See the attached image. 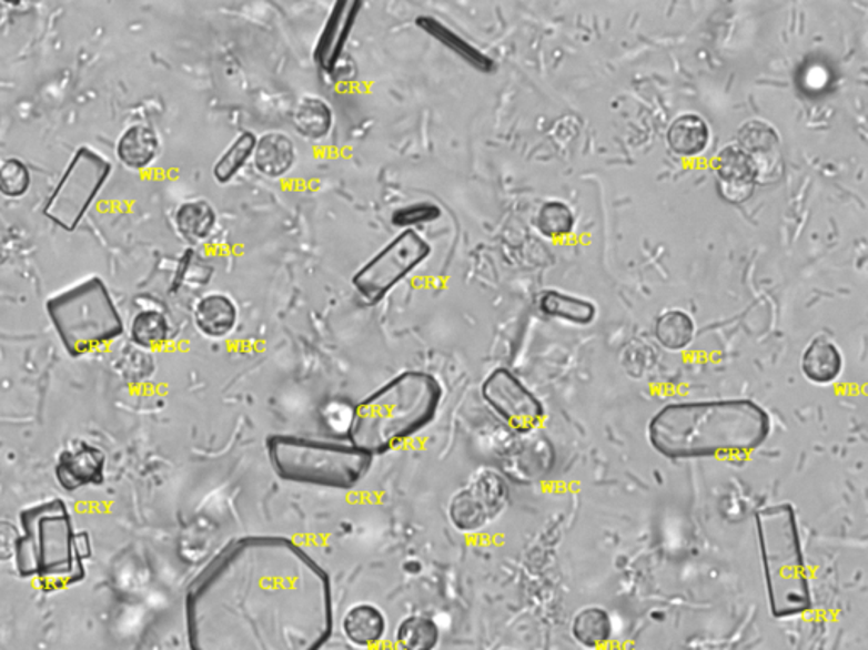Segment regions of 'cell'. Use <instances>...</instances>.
<instances>
[{"mask_svg": "<svg viewBox=\"0 0 868 650\" xmlns=\"http://www.w3.org/2000/svg\"><path fill=\"white\" fill-rule=\"evenodd\" d=\"M192 650H320L333 629L326 569L287 537L230 540L185 598Z\"/></svg>", "mask_w": 868, "mask_h": 650, "instance_id": "1", "label": "cell"}, {"mask_svg": "<svg viewBox=\"0 0 868 650\" xmlns=\"http://www.w3.org/2000/svg\"><path fill=\"white\" fill-rule=\"evenodd\" d=\"M770 433V415L748 398L668 404L646 430L649 446L670 461L748 454L764 446Z\"/></svg>", "mask_w": 868, "mask_h": 650, "instance_id": "2", "label": "cell"}, {"mask_svg": "<svg viewBox=\"0 0 868 650\" xmlns=\"http://www.w3.org/2000/svg\"><path fill=\"white\" fill-rule=\"evenodd\" d=\"M443 388L430 373L406 372L353 408L349 440L372 458L397 449L433 424Z\"/></svg>", "mask_w": 868, "mask_h": 650, "instance_id": "3", "label": "cell"}, {"mask_svg": "<svg viewBox=\"0 0 868 650\" xmlns=\"http://www.w3.org/2000/svg\"><path fill=\"white\" fill-rule=\"evenodd\" d=\"M755 532L771 617L790 619L811 610V588L793 505L775 504L758 508L755 511Z\"/></svg>", "mask_w": 868, "mask_h": 650, "instance_id": "4", "label": "cell"}, {"mask_svg": "<svg viewBox=\"0 0 868 650\" xmlns=\"http://www.w3.org/2000/svg\"><path fill=\"white\" fill-rule=\"evenodd\" d=\"M266 456L279 478L297 485L349 491L369 475L374 458L352 444L273 434L266 437Z\"/></svg>", "mask_w": 868, "mask_h": 650, "instance_id": "5", "label": "cell"}, {"mask_svg": "<svg viewBox=\"0 0 868 650\" xmlns=\"http://www.w3.org/2000/svg\"><path fill=\"white\" fill-rule=\"evenodd\" d=\"M47 311L70 356L94 353L124 334V321L98 276L51 297Z\"/></svg>", "mask_w": 868, "mask_h": 650, "instance_id": "6", "label": "cell"}, {"mask_svg": "<svg viewBox=\"0 0 868 650\" xmlns=\"http://www.w3.org/2000/svg\"><path fill=\"white\" fill-rule=\"evenodd\" d=\"M112 165L98 151L83 146L77 150L44 207L51 222L73 233L99 197L111 176Z\"/></svg>", "mask_w": 868, "mask_h": 650, "instance_id": "7", "label": "cell"}, {"mask_svg": "<svg viewBox=\"0 0 868 650\" xmlns=\"http://www.w3.org/2000/svg\"><path fill=\"white\" fill-rule=\"evenodd\" d=\"M430 254V244L416 231L406 230L355 273L353 286L366 304H379L398 282L423 265Z\"/></svg>", "mask_w": 868, "mask_h": 650, "instance_id": "8", "label": "cell"}, {"mask_svg": "<svg viewBox=\"0 0 868 650\" xmlns=\"http://www.w3.org/2000/svg\"><path fill=\"white\" fill-rule=\"evenodd\" d=\"M482 398L514 433H533L545 420L542 400L507 368L494 369L485 378Z\"/></svg>", "mask_w": 868, "mask_h": 650, "instance_id": "9", "label": "cell"}, {"mask_svg": "<svg viewBox=\"0 0 868 650\" xmlns=\"http://www.w3.org/2000/svg\"><path fill=\"white\" fill-rule=\"evenodd\" d=\"M509 504V486L499 473L484 469L471 485L453 495L448 505L452 526L460 532H478L494 522Z\"/></svg>", "mask_w": 868, "mask_h": 650, "instance_id": "10", "label": "cell"}, {"mask_svg": "<svg viewBox=\"0 0 868 650\" xmlns=\"http://www.w3.org/2000/svg\"><path fill=\"white\" fill-rule=\"evenodd\" d=\"M736 146L747 154L754 166L757 185H774L784 175L783 143L774 125L748 121L738 129Z\"/></svg>", "mask_w": 868, "mask_h": 650, "instance_id": "11", "label": "cell"}, {"mask_svg": "<svg viewBox=\"0 0 868 650\" xmlns=\"http://www.w3.org/2000/svg\"><path fill=\"white\" fill-rule=\"evenodd\" d=\"M716 186L719 197L728 204H745L754 197L755 172L747 154L736 144L723 148L715 160Z\"/></svg>", "mask_w": 868, "mask_h": 650, "instance_id": "12", "label": "cell"}, {"mask_svg": "<svg viewBox=\"0 0 868 650\" xmlns=\"http://www.w3.org/2000/svg\"><path fill=\"white\" fill-rule=\"evenodd\" d=\"M104 454L98 447L79 440L60 454L54 473L65 490L75 491L85 486L99 485L104 478Z\"/></svg>", "mask_w": 868, "mask_h": 650, "instance_id": "13", "label": "cell"}, {"mask_svg": "<svg viewBox=\"0 0 868 650\" xmlns=\"http://www.w3.org/2000/svg\"><path fill=\"white\" fill-rule=\"evenodd\" d=\"M360 9H362V4L359 2H337L331 11L316 47L317 64L326 72L334 70L340 61Z\"/></svg>", "mask_w": 868, "mask_h": 650, "instance_id": "14", "label": "cell"}, {"mask_svg": "<svg viewBox=\"0 0 868 650\" xmlns=\"http://www.w3.org/2000/svg\"><path fill=\"white\" fill-rule=\"evenodd\" d=\"M295 144L284 133H266L256 138L253 166L266 179H281L291 172L295 163Z\"/></svg>", "mask_w": 868, "mask_h": 650, "instance_id": "15", "label": "cell"}, {"mask_svg": "<svg viewBox=\"0 0 868 650\" xmlns=\"http://www.w3.org/2000/svg\"><path fill=\"white\" fill-rule=\"evenodd\" d=\"M800 372L815 385L835 383L844 373V354L831 341L818 337L804 351Z\"/></svg>", "mask_w": 868, "mask_h": 650, "instance_id": "16", "label": "cell"}, {"mask_svg": "<svg viewBox=\"0 0 868 650\" xmlns=\"http://www.w3.org/2000/svg\"><path fill=\"white\" fill-rule=\"evenodd\" d=\"M159 153V134L147 124L130 125L115 144V156L130 170L148 169Z\"/></svg>", "mask_w": 868, "mask_h": 650, "instance_id": "17", "label": "cell"}, {"mask_svg": "<svg viewBox=\"0 0 868 650\" xmlns=\"http://www.w3.org/2000/svg\"><path fill=\"white\" fill-rule=\"evenodd\" d=\"M198 329L211 339H223L238 324V307L228 295L209 294L195 305Z\"/></svg>", "mask_w": 868, "mask_h": 650, "instance_id": "18", "label": "cell"}, {"mask_svg": "<svg viewBox=\"0 0 868 650\" xmlns=\"http://www.w3.org/2000/svg\"><path fill=\"white\" fill-rule=\"evenodd\" d=\"M385 630H387V620L375 605H355L343 617V632L356 647L377 646L384 639Z\"/></svg>", "mask_w": 868, "mask_h": 650, "instance_id": "19", "label": "cell"}, {"mask_svg": "<svg viewBox=\"0 0 868 650\" xmlns=\"http://www.w3.org/2000/svg\"><path fill=\"white\" fill-rule=\"evenodd\" d=\"M709 140V124L699 114L678 115L668 128V146L678 156H697L706 150Z\"/></svg>", "mask_w": 868, "mask_h": 650, "instance_id": "20", "label": "cell"}, {"mask_svg": "<svg viewBox=\"0 0 868 650\" xmlns=\"http://www.w3.org/2000/svg\"><path fill=\"white\" fill-rule=\"evenodd\" d=\"M416 24L421 31L426 32L427 37L434 38L440 44L448 48L452 53L462 58L463 61H467L478 72H491V70H494V61L491 58L485 57L481 50L472 47L467 40H463L462 37H458L455 31H452L443 22L427 18V16H421V18L416 19Z\"/></svg>", "mask_w": 868, "mask_h": 650, "instance_id": "21", "label": "cell"}, {"mask_svg": "<svg viewBox=\"0 0 868 650\" xmlns=\"http://www.w3.org/2000/svg\"><path fill=\"white\" fill-rule=\"evenodd\" d=\"M539 311L546 317L571 322L575 325H591L597 317V307L591 301L574 295L545 290L538 298Z\"/></svg>", "mask_w": 868, "mask_h": 650, "instance_id": "22", "label": "cell"}, {"mask_svg": "<svg viewBox=\"0 0 868 650\" xmlns=\"http://www.w3.org/2000/svg\"><path fill=\"white\" fill-rule=\"evenodd\" d=\"M292 122L302 138L320 141L333 128V111L320 97H302L292 112Z\"/></svg>", "mask_w": 868, "mask_h": 650, "instance_id": "23", "label": "cell"}, {"mask_svg": "<svg viewBox=\"0 0 868 650\" xmlns=\"http://www.w3.org/2000/svg\"><path fill=\"white\" fill-rule=\"evenodd\" d=\"M218 215L205 201L183 202L175 212V227L180 236L191 244L202 243L214 231Z\"/></svg>", "mask_w": 868, "mask_h": 650, "instance_id": "24", "label": "cell"}, {"mask_svg": "<svg viewBox=\"0 0 868 650\" xmlns=\"http://www.w3.org/2000/svg\"><path fill=\"white\" fill-rule=\"evenodd\" d=\"M613 619L600 607L584 608L572 622V636L585 649H600L613 639Z\"/></svg>", "mask_w": 868, "mask_h": 650, "instance_id": "25", "label": "cell"}, {"mask_svg": "<svg viewBox=\"0 0 868 650\" xmlns=\"http://www.w3.org/2000/svg\"><path fill=\"white\" fill-rule=\"evenodd\" d=\"M696 337V324L684 311H668L655 322V339L667 351H684Z\"/></svg>", "mask_w": 868, "mask_h": 650, "instance_id": "26", "label": "cell"}, {"mask_svg": "<svg viewBox=\"0 0 868 650\" xmlns=\"http://www.w3.org/2000/svg\"><path fill=\"white\" fill-rule=\"evenodd\" d=\"M170 322L163 312L157 308H144L134 315L130 325V337L134 346L141 349H157L169 343Z\"/></svg>", "mask_w": 868, "mask_h": 650, "instance_id": "27", "label": "cell"}, {"mask_svg": "<svg viewBox=\"0 0 868 650\" xmlns=\"http://www.w3.org/2000/svg\"><path fill=\"white\" fill-rule=\"evenodd\" d=\"M440 637L442 632L438 623L423 615H411L395 630V640L401 650H434L438 647Z\"/></svg>", "mask_w": 868, "mask_h": 650, "instance_id": "28", "label": "cell"}, {"mask_svg": "<svg viewBox=\"0 0 868 650\" xmlns=\"http://www.w3.org/2000/svg\"><path fill=\"white\" fill-rule=\"evenodd\" d=\"M256 136L250 131L241 133L226 151L221 154L220 160L215 161L212 175L218 183H230L241 170L246 165L248 160L253 156L255 151Z\"/></svg>", "mask_w": 868, "mask_h": 650, "instance_id": "29", "label": "cell"}, {"mask_svg": "<svg viewBox=\"0 0 868 650\" xmlns=\"http://www.w3.org/2000/svg\"><path fill=\"white\" fill-rule=\"evenodd\" d=\"M536 225L539 233L549 240L568 236L575 227V215L572 209L564 202H546L539 207L536 215Z\"/></svg>", "mask_w": 868, "mask_h": 650, "instance_id": "30", "label": "cell"}, {"mask_svg": "<svg viewBox=\"0 0 868 650\" xmlns=\"http://www.w3.org/2000/svg\"><path fill=\"white\" fill-rule=\"evenodd\" d=\"M31 186V172L18 158H9L0 165V193L9 199H19Z\"/></svg>", "mask_w": 868, "mask_h": 650, "instance_id": "31", "label": "cell"}, {"mask_svg": "<svg viewBox=\"0 0 868 650\" xmlns=\"http://www.w3.org/2000/svg\"><path fill=\"white\" fill-rule=\"evenodd\" d=\"M442 214V209L438 205L431 204V202H417V204L397 209L392 214V224L395 227H401V230H411L414 225L438 221Z\"/></svg>", "mask_w": 868, "mask_h": 650, "instance_id": "32", "label": "cell"}, {"mask_svg": "<svg viewBox=\"0 0 868 650\" xmlns=\"http://www.w3.org/2000/svg\"><path fill=\"white\" fill-rule=\"evenodd\" d=\"M127 353L124 356H121L118 363V368L121 369L122 375L134 379V366H137L141 379L151 375V372H153V357L150 354L144 353V349H141V347L128 349Z\"/></svg>", "mask_w": 868, "mask_h": 650, "instance_id": "33", "label": "cell"}, {"mask_svg": "<svg viewBox=\"0 0 868 650\" xmlns=\"http://www.w3.org/2000/svg\"><path fill=\"white\" fill-rule=\"evenodd\" d=\"M14 547V537L9 536L8 529H2L0 526V558L11 555Z\"/></svg>", "mask_w": 868, "mask_h": 650, "instance_id": "34", "label": "cell"}, {"mask_svg": "<svg viewBox=\"0 0 868 650\" xmlns=\"http://www.w3.org/2000/svg\"><path fill=\"white\" fill-rule=\"evenodd\" d=\"M504 650H511V649H504Z\"/></svg>", "mask_w": 868, "mask_h": 650, "instance_id": "35", "label": "cell"}]
</instances>
